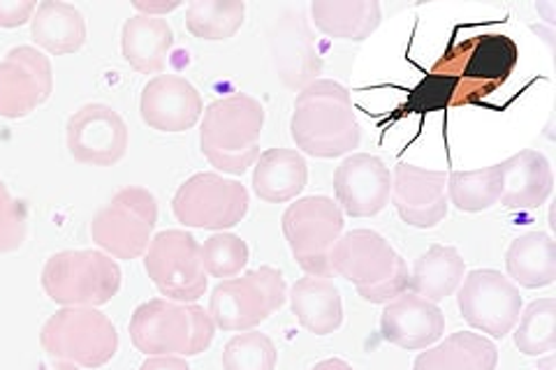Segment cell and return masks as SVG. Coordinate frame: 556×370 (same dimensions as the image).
Wrapping results in <instances>:
<instances>
[{
	"label": "cell",
	"mask_w": 556,
	"mask_h": 370,
	"mask_svg": "<svg viewBox=\"0 0 556 370\" xmlns=\"http://www.w3.org/2000/svg\"><path fill=\"white\" fill-rule=\"evenodd\" d=\"M202 248V264L206 276L230 280L241 273V269L249 264V245L243 239L235 234H214L204 241Z\"/></svg>",
	"instance_id": "obj_32"
},
{
	"label": "cell",
	"mask_w": 556,
	"mask_h": 370,
	"mask_svg": "<svg viewBox=\"0 0 556 370\" xmlns=\"http://www.w3.org/2000/svg\"><path fill=\"white\" fill-rule=\"evenodd\" d=\"M392 200L404 222L420 229L437 227L447 216V174L399 163Z\"/></svg>",
	"instance_id": "obj_17"
},
{
	"label": "cell",
	"mask_w": 556,
	"mask_h": 370,
	"mask_svg": "<svg viewBox=\"0 0 556 370\" xmlns=\"http://www.w3.org/2000/svg\"><path fill=\"white\" fill-rule=\"evenodd\" d=\"M276 347L260 331H243L223 349L225 370H274Z\"/></svg>",
	"instance_id": "obj_33"
},
{
	"label": "cell",
	"mask_w": 556,
	"mask_h": 370,
	"mask_svg": "<svg viewBox=\"0 0 556 370\" xmlns=\"http://www.w3.org/2000/svg\"><path fill=\"white\" fill-rule=\"evenodd\" d=\"M498 349L478 333H452L441 345L422 352L413 370H496Z\"/></svg>",
	"instance_id": "obj_25"
},
{
	"label": "cell",
	"mask_w": 556,
	"mask_h": 370,
	"mask_svg": "<svg viewBox=\"0 0 556 370\" xmlns=\"http://www.w3.org/2000/svg\"><path fill=\"white\" fill-rule=\"evenodd\" d=\"M501 204L510 210H535L552 195V167L547 157L538 151L527 149L508 157L506 163H501Z\"/></svg>",
	"instance_id": "obj_20"
},
{
	"label": "cell",
	"mask_w": 556,
	"mask_h": 370,
	"mask_svg": "<svg viewBox=\"0 0 556 370\" xmlns=\"http://www.w3.org/2000/svg\"><path fill=\"white\" fill-rule=\"evenodd\" d=\"M38 3L33 0H0V28H16L33 20Z\"/></svg>",
	"instance_id": "obj_35"
},
{
	"label": "cell",
	"mask_w": 556,
	"mask_h": 370,
	"mask_svg": "<svg viewBox=\"0 0 556 370\" xmlns=\"http://www.w3.org/2000/svg\"><path fill=\"white\" fill-rule=\"evenodd\" d=\"M139 114L149 128L159 132H186L204 114L198 88L179 75L153 77L142 91Z\"/></svg>",
	"instance_id": "obj_18"
},
{
	"label": "cell",
	"mask_w": 556,
	"mask_h": 370,
	"mask_svg": "<svg viewBox=\"0 0 556 370\" xmlns=\"http://www.w3.org/2000/svg\"><path fill=\"white\" fill-rule=\"evenodd\" d=\"M30 38L51 56H67L86 42V24L81 12L61 0H45L30 20Z\"/></svg>",
	"instance_id": "obj_24"
},
{
	"label": "cell",
	"mask_w": 556,
	"mask_h": 370,
	"mask_svg": "<svg viewBox=\"0 0 556 370\" xmlns=\"http://www.w3.org/2000/svg\"><path fill=\"white\" fill-rule=\"evenodd\" d=\"M33 370H79V366L63 359H49V361H40Z\"/></svg>",
	"instance_id": "obj_38"
},
{
	"label": "cell",
	"mask_w": 556,
	"mask_h": 370,
	"mask_svg": "<svg viewBox=\"0 0 556 370\" xmlns=\"http://www.w3.org/2000/svg\"><path fill=\"white\" fill-rule=\"evenodd\" d=\"M172 210L186 227L230 229L249 214V190L214 171L190 176L172 200Z\"/></svg>",
	"instance_id": "obj_12"
},
{
	"label": "cell",
	"mask_w": 556,
	"mask_h": 370,
	"mask_svg": "<svg viewBox=\"0 0 556 370\" xmlns=\"http://www.w3.org/2000/svg\"><path fill=\"white\" fill-rule=\"evenodd\" d=\"M179 3H165V5H149V3H135V10H139L142 14H149V16H161V14H167L172 10H177Z\"/></svg>",
	"instance_id": "obj_37"
},
{
	"label": "cell",
	"mask_w": 556,
	"mask_h": 370,
	"mask_svg": "<svg viewBox=\"0 0 556 370\" xmlns=\"http://www.w3.org/2000/svg\"><path fill=\"white\" fill-rule=\"evenodd\" d=\"M139 370H190V366L179 357H151Z\"/></svg>",
	"instance_id": "obj_36"
},
{
	"label": "cell",
	"mask_w": 556,
	"mask_h": 370,
	"mask_svg": "<svg viewBox=\"0 0 556 370\" xmlns=\"http://www.w3.org/2000/svg\"><path fill=\"white\" fill-rule=\"evenodd\" d=\"M457 302L464 320L482 333H490L492 339H506L521 312L519 290L510 283V278L494 269L468 273Z\"/></svg>",
	"instance_id": "obj_13"
},
{
	"label": "cell",
	"mask_w": 556,
	"mask_h": 370,
	"mask_svg": "<svg viewBox=\"0 0 556 370\" xmlns=\"http://www.w3.org/2000/svg\"><path fill=\"white\" fill-rule=\"evenodd\" d=\"M28 234V214L24 202L10 195L8 186L0 181V253L20 251Z\"/></svg>",
	"instance_id": "obj_34"
},
{
	"label": "cell",
	"mask_w": 556,
	"mask_h": 370,
	"mask_svg": "<svg viewBox=\"0 0 556 370\" xmlns=\"http://www.w3.org/2000/svg\"><path fill=\"white\" fill-rule=\"evenodd\" d=\"M515 345L527 357H541L556 347V304L554 298L533 302L517 320Z\"/></svg>",
	"instance_id": "obj_31"
},
{
	"label": "cell",
	"mask_w": 556,
	"mask_h": 370,
	"mask_svg": "<svg viewBox=\"0 0 556 370\" xmlns=\"http://www.w3.org/2000/svg\"><path fill=\"white\" fill-rule=\"evenodd\" d=\"M508 276L521 288H547L556 278V245L545 232L517 237L506 253Z\"/></svg>",
	"instance_id": "obj_28"
},
{
	"label": "cell",
	"mask_w": 556,
	"mask_h": 370,
	"mask_svg": "<svg viewBox=\"0 0 556 370\" xmlns=\"http://www.w3.org/2000/svg\"><path fill=\"white\" fill-rule=\"evenodd\" d=\"M538 370H554V357H547L541 366H538Z\"/></svg>",
	"instance_id": "obj_40"
},
{
	"label": "cell",
	"mask_w": 556,
	"mask_h": 370,
	"mask_svg": "<svg viewBox=\"0 0 556 370\" xmlns=\"http://www.w3.org/2000/svg\"><path fill=\"white\" fill-rule=\"evenodd\" d=\"M464 271L466 264L457 248H452V245H431L425 255L417 257L408 288L413 294L437 304L459 288Z\"/></svg>",
	"instance_id": "obj_27"
},
{
	"label": "cell",
	"mask_w": 556,
	"mask_h": 370,
	"mask_svg": "<svg viewBox=\"0 0 556 370\" xmlns=\"http://www.w3.org/2000/svg\"><path fill=\"white\" fill-rule=\"evenodd\" d=\"M159 222V202L147 188L128 186L104 204L91 220V239L116 259L142 257Z\"/></svg>",
	"instance_id": "obj_7"
},
{
	"label": "cell",
	"mask_w": 556,
	"mask_h": 370,
	"mask_svg": "<svg viewBox=\"0 0 556 370\" xmlns=\"http://www.w3.org/2000/svg\"><path fill=\"white\" fill-rule=\"evenodd\" d=\"M343 232V210L323 195L298 200L283 214V234L300 267L308 276L332 273V251Z\"/></svg>",
	"instance_id": "obj_10"
},
{
	"label": "cell",
	"mask_w": 556,
	"mask_h": 370,
	"mask_svg": "<svg viewBox=\"0 0 556 370\" xmlns=\"http://www.w3.org/2000/svg\"><path fill=\"white\" fill-rule=\"evenodd\" d=\"M174 33L163 16L135 14L124 24L121 51L128 65L142 75H159L167 65Z\"/></svg>",
	"instance_id": "obj_21"
},
{
	"label": "cell",
	"mask_w": 556,
	"mask_h": 370,
	"mask_svg": "<svg viewBox=\"0 0 556 370\" xmlns=\"http://www.w3.org/2000/svg\"><path fill=\"white\" fill-rule=\"evenodd\" d=\"M292 142L313 157H341L359 146L362 130L351 93L332 79L311 81L294 100Z\"/></svg>",
	"instance_id": "obj_1"
},
{
	"label": "cell",
	"mask_w": 556,
	"mask_h": 370,
	"mask_svg": "<svg viewBox=\"0 0 556 370\" xmlns=\"http://www.w3.org/2000/svg\"><path fill=\"white\" fill-rule=\"evenodd\" d=\"M216 324L204 308L153 298L130 317L132 345L153 357H195L214 341Z\"/></svg>",
	"instance_id": "obj_4"
},
{
	"label": "cell",
	"mask_w": 556,
	"mask_h": 370,
	"mask_svg": "<svg viewBox=\"0 0 556 370\" xmlns=\"http://www.w3.org/2000/svg\"><path fill=\"white\" fill-rule=\"evenodd\" d=\"M382 339L402 349H427L445 331V317L437 304L404 292L380 315Z\"/></svg>",
	"instance_id": "obj_19"
},
{
	"label": "cell",
	"mask_w": 556,
	"mask_h": 370,
	"mask_svg": "<svg viewBox=\"0 0 556 370\" xmlns=\"http://www.w3.org/2000/svg\"><path fill=\"white\" fill-rule=\"evenodd\" d=\"M67 151L81 165H116L128 151L126 120L110 104H86L67 120Z\"/></svg>",
	"instance_id": "obj_14"
},
{
	"label": "cell",
	"mask_w": 556,
	"mask_h": 370,
	"mask_svg": "<svg viewBox=\"0 0 556 370\" xmlns=\"http://www.w3.org/2000/svg\"><path fill=\"white\" fill-rule=\"evenodd\" d=\"M286 278L271 267H260L241 278L220 280L212 292L208 315L223 331H253L286 304Z\"/></svg>",
	"instance_id": "obj_8"
},
{
	"label": "cell",
	"mask_w": 556,
	"mask_h": 370,
	"mask_svg": "<svg viewBox=\"0 0 556 370\" xmlns=\"http://www.w3.org/2000/svg\"><path fill=\"white\" fill-rule=\"evenodd\" d=\"M42 288L65 308H98L121 290V269L100 251H63L47 259Z\"/></svg>",
	"instance_id": "obj_5"
},
{
	"label": "cell",
	"mask_w": 556,
	"mask_h": 370,
	"mask_svg": "<svg viewBox=\"0 0 556 370\" xmlns=\"http://www.w3.org/2000/svg\"><path fill=\"white\" fill-rule=\"evenodd\" d=\"M334 192L343 214L369 218L388 206L392 195V174L380 157L353 153L337 167Z\"/></svg>",
	"instance_id": "obj_16"
},
{
	"label": "cell",
	"mask_w": 556,
	"mask_h": 370,
	"mask_svg": "<svg viewBox=\"0 0 556 370\" xmlns=\"http://www.w3.org/2000/svg\"><path fill=\"white\" fill-rule=\"evenodd\" d=\"M313 24L329 38L362 42L380 26V5L376 0H316L311 5Z\"/></svg>",
	"instance_id": "obj_26"
},
{
	"label": "cell",
	"mask_w": 556,
	"mask_h": 370,
	"mask_svg": "<svg viewBox=\"0 0 556 370\" xmlns=\"http://www.w3.org/2000/svg\"><path fill=\"white\" fill-rule=\"evenodd\" d=\"M247 5L241 0H193L186 8V28L198 40L223 42L241 28Z\"/></svg>",
	"instance_id": "obj_29"
},
{
	"label": "cell",
	"mask_w": 556,
	"mask_h": 370,
	"mask_svg": "<svg viewBox=\"0 0 556 370\" xmlns=\"http://www.w3.org/2000/svg\"><path fill=\"white\" fill-rule=\"evenodd\" d=\"M332 271L357 288L369 304H390L408 292V267L392 245L371 229H353L334 245Z\"/></svg>",
	"instance_id": "obj_3"
},
{
	"label": "cell",
	"mask_w": 556,
	"mask_h": 370,
	"mask_svg": "<svg viewBox=\"0 0 556 370\" xmlns=\"http://www.w3.org/2000/svg\"><path fill=\"white\" fill-rule=\"evenodd\" d=\"M439 61L462 79L468 104H482L515 73L519 47L503 33H482L450 44Z\"/></svg>",
	"instance_id": "obj_9"
},
{
	"label": "cell",
	"mask_w": 556,
	"mask_h": 370,
	"mask_svg": "<svg viewBox=\"0 0 556 370\" xmlns=\"http://www.w3.org/2000/svg\"><path fill=\"white\" fill-rule=\"evenodd\" d=\"M144 269L151 283L172 302L193 304L206 292L202 248L193 234L181 232V229H167L151 239L144 255Z\"/></svg>",
	"instance_id": "obj_11"
},
{
	"label": "cell",
	"mask_w": 556,
	"mask_h": 370,
	"mask_svg": "<svg viewBox=\"0 0 556 370\" xmlns=\"http://www.w3.org/2000/svg\"><path fill=\"white\" fill-rule=\"evenodd\" d=\"M40 345L51 359L100 368L114 359L118 331L110 317L96 308H63L45 322Z\"/></svg>",
	"instance_id": "obj_6"
},
{
	"label": "cell",
	"mask_w": 556,
	"mask_h": 370,
	"mask_svg": "<svg viewBox=\"0 0 556 370\" xmlns=\"http://www.w3.org/2000/svg\"><path fill=\"white\" fill-rule=\"evenodd\" d=\"M265 107L247 93L220 98L204 110L200 146L208 163L225 174H243L260 155Z\"/></svg>",
	"instance_id": "obj_2"
},
{
	"label": "cell",
	"mask_w": 556,
	"mask_h": 370,
	"mask_svg": "<svg viewBox=\"0 0 556 370\" xmlns=\"http://www.w3.org/2000/svg\"><path fill=\"white\" fill-rule=\"evenodd\" d=\"M54 91L51 63L35 47H14L0 61V116L24 118Z\"/></svg>",
	"instance_id": "obj_15"
},
{
	"label": "cell",
	"mask_w": 556,
	"mask_h": 370,
	"mask_svg": "<svg viewBox=\"0 0 556 370\" xmlns=\"http://www.w3.org/2000/svg\"><path fill=\"white\" fill-rule=\"evenodd\" d=\"M290 306L300 324L316 336L334 333L343 322L341 294L329 278L306 276L298 280L290 290Z\"/></svg>",
	"instance_id": "obj_22"
},
{
	"label": "cell",
	"mask_w": 556,
	"mask_h": 370,
	"mask_svg": "<svg viewBox=\"0 0 556 370\" xmlns=\"http://www.w3.org/2000/svg\"><path fill=\"white\" fill-rule=\"evenodd\" d=\"M311 370H353V366L345 363L343 359H325V361L313 366Z\"/></svg>",
	"instance_id": "obj_39"
},
{
	"label": "cell",
	"mask_w": 556,
	"mask_h": 370,
	"mask_svg": "<svg viewBox=\"0 0 556 370\" xmlns=\"http://www.w3.org/2000/svg\"><path fill=\"white\" fill-rule=\"evenodd\" d=\"M503 176L501 165H492L476 171L447 174L450 202L466 214H480L501 202Z\"/></svg>",
	"instance_id": "obj_30"
},
{
	"label": "cell",
	"mask_w": 556,
	"mask_h": 370,
	"mask_svg": "<svg viewBox=\"0 0 556 370\" xmlns=\"http://www.w3.org/2000/svg\"><path fill=\"white\" fill-rule=\"evenodd\" d=\"M308 169L302 153L292 149H269L255 165L253 190L255 195L269 204H286L302 195L306 188Z\"/></svg>",
	"instance_id": "obj_23"
}]
</instances>
